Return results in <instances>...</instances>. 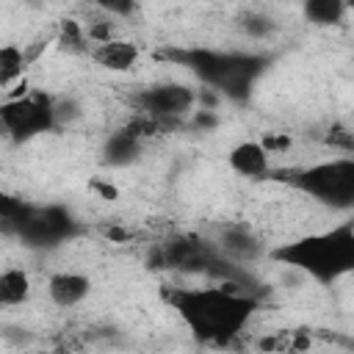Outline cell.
<instances>
[{"label":"cell","instance_id":"4","mask_svg":"<svg viewBox=\"0 0 354 354\" xmlns=\"http://www.w3.org/2000/svg\"><path fill=\"white\" fill-rule=\"evenodd\" d=\"M0 124H3L6 136L17 144L44 136L58 127L55 100L44 91L6 94V100L0 105Z\"/></svg>","mask_w":354,"mask_h":354},{"label":"cell","instance_id":"2","mask_svg":"<svg viewBox=\"0 0 354 354\" xmlns=\"http://www.w3.org/2000/svg\"><path fill=\"white\" fill-rule=\"evenodd\" d=\"M268 257L293 271H301L318 285H335L354 274V218L279 243L268 252Z\"/></svg>","mask_w":354,"mask_h":354},{"label":"cell","instance_id":"15","mask_svg":"<svg viewBox=\"0 0 354 354\" xmlns=\"http://www.w3.org/2000/svg\"><path fill=\"white\" fill-rule=\"evenodd\" d=\"M88 3L111 17H130L136 11V0H88Z\"/></svg>","mask_w":354,"mask_h":354},{"label":"cell","instance_id":"8","mask_svg":"<svg viewBox=\"0 0 354 354\" xmlns=\"http://www.w3.org/2000/svg\"><path fill=\"white\" fill-rule=\"evenodd\" d=\"M138 58H141L138 44L127 39H105V41H97V47L91 50V61L108 72H127L138 64Z\"/></svg>","mask_w":354,"mask_h":354},{"label":"cell","instance_id":"6","mask_svg":"<svg viewBox=\"0 0 354 354\" xmlns=\"http://www.w3.org/2000/svg\"><path fill=\"white\" fill-rule=\"evenodd\" d=\"M91 288H94L91 277L80 271H55L47 279V299L58 310H72V307H80L91 296Z\"/></svg>","mask_w":354,"mask_h":354},{"label":"cell","instance_id":"9","mask_svg":"<svg viewBox=\"0 0 354 354\" xmlns=\"http://www.w3.org/2000/svg\"><path fill=\"white\" fill-rule=\"evenodd\" d=\"M218 249H221L227 257L243 260V263L257 260V257L263 254L260 238H257L249 227H243V224H230V227H224V230L218 232Z\"/></svg>","mask_w":354,"mask_h":354},{"label":"cell","instance_id":"16","mask_svg":"<svg viewBox=\"0 0 354 354\" xmlns=\"http://www.w3.org/2000/svg\"><path fill=\"white\" fill-rule=\"evenodd\" d=\"M346 6H348V11H354V0H346Z\"/></svg>","mask_w":354,"mask_h":354},{"label":"cell","instance_id":"1","mask_svg":"<svg viewBox=\"0 0 354 354\" xmlns=\"http://www.w3.org/2000/svg\"><path fill=\"white\" fill-rule=\"evenodd\" d=\"M169 301L177 310L188 332L202 343H230L257 313V299L235 288H177L169 290Z\"/></svg>","mask_w":354,"mask_h":354},{"label":"cell","instance_id":"12","mask_svg":"<svg viewBox=\"0 0 354 354\" xmlns=\"http://www.w3.org/2000/svg\"><path fill=\"white\" fill-rule=\"evenodd\" d=\"M138 141H141V138H136V136L127 133V130L113 133V136L108 138L105 149H102L105 163H111V166H127V163H133V160L138 158V152H141V144H138Z\"/></svg>","mask_w":354,"mask_h":354},{"label":"cell","instance_id":"10","mask_svg":"<svg viewBox=\"0 0 354 354\" xmlns=\"http://www.w3.org/2000/svg\"><path fill=\"white\" fill-rule=\"evenodd\" d=\"M30 274L19 266H11L0 274V307L11 310V307H19L30 299Z\"/></svg>","mask_w":354,"mask_h":354},{"label":"cell","instance_id":"7","mask_svg":"<svg viewBox=\"0 0 354 354\" xmlns=\"http://www.w3.org/2000/svg\"><path fill=\"white\" fill-rule=\"evenodd\" d=\"M227 163L230 169L238 174V177H246V180H263L271 174V149L263 144V141H241L230 149L227 155Z\"/></svg>","mask_w":354,"mask_h":354},{"label":"cell","instance_id":"11","mask_svg":"<svg viewBox=\"0 0 354 354\" xmlns=\"http://www.w3.org/2000/svg\"><path fill=\"white\" fill-rule=\"evenodd\" d=\"M301 11L313 25L332 28V25L343 22L348 6H346V0H301Z\"/></svg>","mask_w":354,"mask_h":354},{"label":"cell","instance_id":"5","mask_svg":"<svg viewBox=\"0 0 354 354\" xmlns=\"http://www.w3.org/2000/svg\"><path fill=\"white\" fill-rule=\"evenodd\" d=\"M136 105L141 108L144 116H152L166 124L171 119L185 116L196 105V94L183 83H158L141 88L136 94Z\"/></svg>","mask_w":354,"mask_h":354},{"label":"cell","instance_id":"14","mask_svg":"<svg viewBox=\"0 0 354 354\" xmlns=\"http://www.w3.org/2000/svg\"><path fill=\"white\" fill-rule=\"evenodd\" d=\"M58 41H61V47L69 50V53H83V50H86V47H83V30H80L72 19H66V22L61 25Z\"/></svg>","mask_w":354,"mask_h":354},{"label":"cell","instance_id":"13","mask_svg":"<svg viewBox=\"0 0 354 354\" xmlns=\"http://www.w3.org/2000/svg\"><path fill=\"white\" fill-rule=\"evenodd\" d=\"M28 53H25V47H19V44H3L0 47V86H3V91L8 94L11 91V83L17 80V77H22V72L28 69Z\"/></svg>","mask_w":354,"mask_h":354},{"label":"cell","instance_id":"3","mask_svg":"<svg viewBox=\"0 0 354 354\" xmlns=\"http://www.w3.org/2000/svg\"><path fill=\"white\" fill-rule=\"evenodd\" d=\"M293 185L313 202L332 210L354 207V158H329L293 174Z\"/></svg>","mask_w":354,"mask_h":354}]
</instances>
